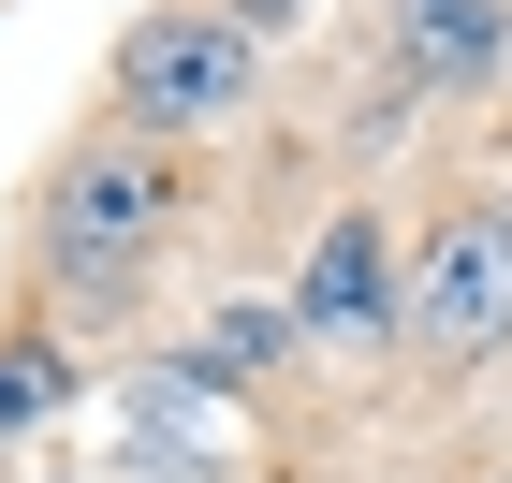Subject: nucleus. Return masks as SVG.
<instances>
[{
  "label": "nucleus",
  "mask_w": 512,
  "mask_h": 483,
  "mask_svg": "<svg viewBox=\"0 0 512 483\" xmlns=\"http://www.w3.org/2000/svg\"><path fill=\"white\" fill-rule=\"evenodd\" d=\"M512 0H395V88H469L498 74Z\"/></svg>",
  "instance_id": "5"
},
{
  "label": "nucleus",
  "mask_w": 512,
  "mask_h": 483,
  "mask_svg": "<svg viewBox=\"0 0 512 483\" xmlns=\"http://www.w3.org/2000/svg\"><path fill=\"white\" fill-rule=\"evenodd\" d=\"M176 235V147L161 132H103V147L59 161V191H44V264L74 293H132V264Z\"/></svg>",
  "instance_id": "1"
},
{
  "label": "nucleus",
  "mask_w": 512,
  "mask_h": 483,
  "mask_svg": "<svg viewBox=\"0 0 512 483\" xmlns=\"http://www.w3.org/2000/svg\"><path fill=\"white\" fill-rule=\"evenodd\" d=\"M59 410V337H0V440Z\"/></svg>",
  "instance_id": "6"
},
{
  "label": "nucleus",
  "mask_w": 512,
  "mask_h": 483,
  "mask_svg": "<svg viewBox=\"0 0 512 483\" xmlns=\"http://www.w3.org/2000/svg\"><path fill=\"white\" fill-rule=\"evenodd\" d=\"M249 59H264V44H249L220 0H176V15H132L118 103H132V132H220L249 103Z\"/></svg>",
  "instance_id": "2"
},
{
  "label": "nucleus",
  "mask_w": 512,
  "mask_h": 483,
  "mask_svg": "<svg viewBox=\"0 0 512 483\" xmlns=\"http://www.w3.org/2000/svg\"><path fill=\"white\" fill-rule=\"evenodd\" d=\"M512 337V205H454L410 249V352L425 366H483Z\"/></svg>",
  "instance_id": "3"
},
{
  "label": "nucleus",
  "mask_w": 512,
  "mask_h": 483,
  "mask_svg": "<svg viewBox=\"0 0 512 483\" xmlns=\"http://www.w3.org/2000/svg\"><path fill=\"white\" fill-rule=\"evenodd\" d=\"M220 15H235L249 44H264V30H293V0H220Z\"/></svg>",
  "instance_id": "7"
},
{
  "label": "nucleus",
  "mask_w": 512,
  "mask_h": 483,
  "mask_svg": "<svg viewBox=\"0 0 512 483\" xmlns=\"http://www.w3.org/2000/svg\"><path fill=\"white\" fill-rule=\"evenodd\" d=\"M293 337H322V352L410 337V293H395V235H381V220H337V235L308 249V279H293Z\"/></svg>",
  "instance_id": "4"
}]
</instances>
